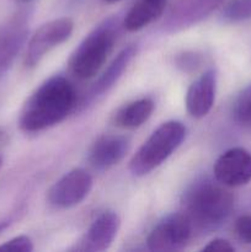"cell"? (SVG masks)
Returning <instances> with one entry per match:
<instances>
[{
  "mask_svg": "<svg viewBox=\"0 0 251 252\" xmlns=\"http://www.w3.org/2000/svg\"><path fill=\"white\" fill-rule=\"evenodd\" d=\"M130 149V139L125 135L107 134L98 138L89 153V162L94 169L105 171L122 161Z\"/></svg>",
  "mask_w": 251,
  "mask_h": 252,
  "instance_id": "obj_10",
  "label": "cell"
},
{
  "mask_svg": "<svg viewBox=\"0 0 251 252\" xmlns=\"http://www.w3.org/2000/svg\"><path fill=\"white\" fill-rule=\"evenodd\" d=\"M235 233L243 243H251V216H243L236 220Z\"/></svg>",
  "mask_w": 251,
  "mask_h": 252,
  "instance_id": "obj_20",
  "label": "cell"
},
{
  "mask_svg": "<svg viewBox=\"0 0 251 252\" xmlns=\"http://www.w3.org/2000/svg\"><path fill=\"white\" fill-rule=\"evenodd\" d=\"M137 46L130 44V46L123 48L120 53L116 56V58L111 62L110 65L107 66L105 71L100 75V78L94 83V85L90 89V98L98 97L103 95L105 93L110 91L113 86L116 85L118 80L121 79L122 74L129 65L130 62L133 61L137 56Z\"/></svg>",
  "mask_w": 251,
  "mask_h": 252,
  "instance_id": "obj_14",
  "label": "cell"
},
{
  "mask_svg": "<svg viewBox=\"0 0 251 252\" xmlns=\"http://www.w3.org/2000/svg\"><path fill=\"white\" fill-rule=\"evenodd\" d=\"M120 226L121 219L117 213L112 211L103 212L89 228L81 250L90 252L107 250L117 236Z\"/></svg>",
  "mask_w": 251,
  "mask_h": 252,
  "instance_id": "obj_12",
  "label": "cell"
},
{
  "mask_svg": "<svg viewBox=\"0 0 251 252\" xmlns=\"http://www.w3.org/2000/svg\"><path fill=\"white\" fill-rule=\"evenodd\" d=\"M7 226H9V221H1V223H0V233H2Z\"/></svg>",
  "mask_w": 251,
  "mask_h": 252,
  "instance_id": "obj_23",
  "label": "cell"
},
{
  "mask_svg": "<svg viewBox=\"0 0 251 252\" xmlns=\"http://www.w3.org/2000/svg\"><path fill=\"white\" fill-rule=\"evenodd\" d=\"M201 64V58L196 53H184L177 58V66L185 71L194 70Z\"/></svg>",
  "mask_w": 251,
  "mask_h": 252,
  "instance_id": "obj_21",
  "label": "cell"
},
{
  "mask_svg": "<svg viewBox=\"0 0 251 252\" xmlns=\"http://www.w3.org/2000/svg\"><path fill=\"white\" fill-rule=\"evenodd\" d=\"M193 229L185 213L167 216L148 235V249L155 252L182 250L192 239Z\"/></svg>",
  "mask_w": 251,
  "mask_h": 252,
  "instance_id": "obj_5",
  "label": "cell"
},
{
  "mask_svg": "<svg viewBox=\"0 0 251 252\" xmlns=\"http://www.w3.org/2000/svg\"><path fill=\"white\" fill-rule=\"evenodd\" d=\"M235 249L229 243L228 240L224 239H214L211 243L207 244L203 248V251H219V252H233Z\"/></svg>",
  "mask_w": 251,
  "mask_h": 252,
  "instance_id": "obj_22",
  "label": "cell"
},
{
  "mask_svg": "<svg viewBox=\"0 0 251 252\" xmlns=\"http://www.w3.org/2000/svg\"><path fill=\"white\" fill-rule=\"evenodd\" d=\"M186 137V127L179 121L162 123L138 149L129 162L132 175L142 177L162 164Z\"/></svg>",
  "mask_w": 251,
  "mask_h": 252,
  "instance_id": "obj_4",
  "label": "cell"
},
{
  "mask_svg": "<svg viewBox=\"0 0 251 252\" xmlns=\"http://www.w3.org/2000/svg\"><path fill=\"white\" fill-rule=\"evenodd\" d=\"M29 34L22 19H15L0 31V78L7 73L21 51Z\"/></svg>",
  "mask_w": 251,
  "mask_h": 252,
  "instance_id": "obj_13",
  "label": "cell"
},
{
  "mask_svg": "<svg viewBox=\"0 0 251 252\" xmlns=\"http://www.w3.org/2000/svg\"><path fill=\"white\" fill-rule=\"evenodd\" d=\"M74 22L70 17H59L42 25L33 33L27 44L25 65L34 68L53 48L58 47L70 37Z\"/></svg>",
  "mask_w": 251,
  "mask_h": 252,
  "instance_id": "obj_6",
  "label": "cell"
},
{
  "mask_svg": "<svg viewBox=\"0 0 251 252\" xmlns=\"http://www.w3.org/2000/svg\"><path fill=\"white\" fill-rule=\"evenodd\" d=\"M1 164H2V160H1V157H0V166H1Z\"/></svg>",
  "mask_w": 251,
  "mask_h": 252,
  "instance_id": "obj_25",
  "label": "cell"
},
{
  "mask_svg": "<svg viewBox=\"0 0 251 252\" xmlns=\"http://www.w3.org/2000/svg\"><path fill=\"white\" fill-rule=\"evenodd\" d=\"M217 182L225 187H240L251 181V153L231 148L217 159L213 167Z\"/></svg>",
  "mask_w": 251,
  "mask_h": 252,
  "instance_id": "obj_9",
  "label": "cell"
},
{
  "mask_svg": "<svg viewBox=\"0 0 251 252\" xmlns=\"http://www.w3.org/2000/svg\"><path fill=\"white\" fill-rule=\"evenodd\" d=\"M117 39V21L107 19L96 26L71 54L69 69L74 76L85 80L100 71Z\"/></svg>",
  "mask_w": 251,
  "mask_h": 252,
  "instance_id": "obj_3",
  "label": "cell"
},
{
  "mask_svg": "<svg viewBox=\"0 0 251 252\" xmlns=\"http://www.w3.org/2000/svg\"><path fill=\"white\" fill-rule=\"evenodd\" d=\"M184 207L185 214L193 228L212 230L230 217L234 197L224 185L202 180L186 192Z\"/></svg>",
  "mask_w": 251,
  "mask_h": 252,
  "instance_id": "obj_2",
  "label": "cell"
},
{
  "mask_svg": "<svg viewBox=\"0 0 251 252\" xmlns=\"http://www.w3.org/2000/svg\"><path fill=\"white\" fill-rule=\"evenodd\" d=\"M221 17L226 22L236 24L251 19V0H226Z\"/></svg>",
  "mask_w": 251,
  "mask_h": 252,
  "instance_id": "obj_18",
  "label": "cell"
},
{
  "mask_svg": "<svg viewBox=\"0 0 251 252\" xmlns=\"http://www.w3.org/2000/svg\"><path fill=\"white\" fill-rule=\"evenodd\" d=\"M33 250V243L26 235H20L0 245V251L12 252H31Z\"/></svg>",
  "mask_w": 251,
  "mask_h": 252,
  "instance_id": "obj_19",
  "label": "cell"
},
{
  "mask_svg": "<svg viewBox=\"0 0 251 252\" xmlns=\"http://www.w3.org/2000/svg\"><path fill=\"white\" fill-rule=\"evenodd\" d=\"M106 2H116V1H120V0H105Z\"/></svg>",
  "mask_w": 251,
  "mask_h": 252,
  "instance_id": "obj_24",
  "label": "cell"
},
{
  "mask_svg": "<svg viewBox=\"0 0 251 252\" xmlns=\"http://www.w3.org/2000/svg\"><path fill=\"white\" fill-rule=\"evenodd\" d=\"M226 0H175L165 12L162 30L179 32L206 19Z\"/></svg>",
  "mask_w": 251,
  "mask_h": 252,
  "instance_id": "obj_8",
  "label": "cell"
},
{
  "mask_svg": "<svg viewBox=\"0 0 251 252\" xmlns=\"http://www.w3.org/2000/svg\"><path fill=\"white\" fill-rule=\"evenodd\" d=\"M216 71L209 69L189 85L186 94L187 112L194 118H203L208 115L216 100Z\"/></svg>",
  "mask_w": 251,
  "mask_h": 252,
  "instance_id": "obj_11",
  "label": "cell"
},
{
  "mask_svg": "<svg viewBox=\"0 0 251 252\" xmlns=\"http://www.w3.org/2000/svg\"><path fill=\"white\" fill-rule=\"evenodd\" d=\"M233 115L239 125L251 129V84L236 96L233 106Z\"/></svg>",
  "mask_w": 251,
  "mask_h": 252,
  "instance_id": "obj_17",
  "label": "cell"
},
{
  "mask_svg": "<svg viewBox=\"0 0 251 252\" xmlns=\"http://www.w3.org/2000/svg\"><path fill=\"white\" fill-rule=\"evenodd\" d=\"M25 1H29V0H25Z\"/></svg>",
  "mask_w": 251,
  "mask_h": 252,
  "instance_id": "obj_26",
  "label": "cell"
},
{
  "mask_svg": "<svg viewBox=\"0 0 251 252\" xmlns=\"http://www.w3.org/2000/svg\"><path fill=\"white\" fill-rule=\"evenodd\" d=\"M165 9L166 1L162 0H140L127 12L123 26L127 31H139L159 19L164 14Z\"/></svg>",
  "mask_w": 251,
  "mask_h": 252,
  "instance_id": "obj_15",
  "label": "cell"
},
{
  "mask_svg": "<svg viewBox=\"0 0 251 252\" xmlns=\"http://www.w3.org/2000/svg\"><path fill=\"white\" fill-rule=\"evenodd\" d=\"M154 111V102L150 98H140L123 106L115 115V125L126 129H134L147 122Z\"/></svg>",
  "mask_w": 251,
  "mask_h": 252,
  "instance_id": "obj_16",
  "label": "cell"
},
{
  "mask_svg": "<svg viewBox=\"0 0 251 252\" xmlns=\"http://www.w3.org/2000/svg\"><path fill=\"white\" fill-rule=\"evenodd\" d=\"M93 189V177L84 169H74L62 176L47 193L51 206L69 209L80 204Z\"/></svg>",
  "mask_w": 251,
  "mask_h": 252,
  "instance_id": "obj_7",
  "label": "cell"
},
{
  "mask_svg": "<svg viewBox=\"0 0 251 252\" xmlns=\"http://www.w3.org/2000/svg\"><path fill=\"white\" fill-rule=\"evenodd\" d=\"M76 93L68 79L52 76L30 96L22 108L19 125L24 132L34 133L58 125L74 110Z\"/></svg>",
  "mask_w": 251,
  "mask_h": 252,
  "instance_id": "obj_1",
  "label": "cell"
},
{
  "mask_svg": "<svg viewBox=\"0 0 251 252\" xmlns=\"http://www.w3.org/2000/svg\"><path fill=\"white\" fill-rule=\"evenodd\" d=\"M162 1H166V0H162Z\"/></svg>",
  "mask_w": 251,
  "mask_h": 252,
  "instance_id": "obj_27",
  "label": "cell"
}]
</instances>
